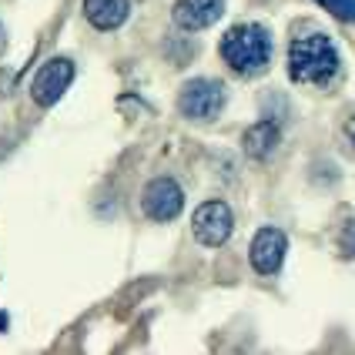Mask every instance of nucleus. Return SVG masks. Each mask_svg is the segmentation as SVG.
Masks as SVG:
<instances>
[{"mask_svg": "<svg viewBox=\"0 0 355 355\" xmlns=\"http://www.w3.org/2000/svg\"><path fill=\"white\" fill-rule=\"evenodd\" d=\"M288 74H292L295 84H312V87L332 84L338 74L336 44L325 37L322 31H312V34L295 37L292 47H288Z\"/></svg>", "mask_w": 355, "mask_h": 355, "instance_id": "obj_1", "label": "nucleus"}, {"mask_svg": "<svg viewBox=\"0 0 355 355\" xmlns=\"http://www.w3.org/2000/svg\"><path fill=\"white\" fill-rule=\"evenodd\" d=\"M221 58L241 78H258L268 71L272 37L261 24H238L221 37Z\"/></svg>", "mask_w": 355, "mask_h": 355, "instance_id": "obj_2", "label": "nucleus"}, {"mask_svg": "<svg viewBox=\"0 0 355 355\" xmlns=\"http://www.w3.org/2000/svg\"><path fill=\"white\" fill-rule=\"evenodd\" d=\"M178 107L181 114L191 121H215L225 107V87L218 80H188L181 87V98H178Z\"/></svg>", "mask_w": 355, "mask_h": 355, "instance_id": "obj_3", "label": "nucleus"}, {"mask_svg": "<svg viewBox=\"0 0 355 355\" xmlns=\"http://www.w3.org/2000/svg\"><path fill=\"white\" fill-rule=\"evenodd\" d=\"M191 232L201 245H208V248H221L232 232H235V215H232V208L225 205V201H205V205H198V211L191 215Z\"/></svg>", "mask_w": 355, "mask_h": 355, "instance_id": "obj_4", "label": "nucleus"}, {"mask_svg": "<svg viewBox=\"0 0 355 355\" xmlns=\"http://www.w3.org/2000/svg\"><path fill=\"white\" fill-rule=\"evenodd\" d=\"M71 80H74V60H67V58L47 60L34 74V80H31V98L37 101L40 107H51V104H58L64 98V91L71 87Z\"/></svg>", "mask_w": 355, "mask_h": 355, "instance_id": "obj_5", "label": "nucleus"}, {"mask_svg": "<svg viewBox=\"0 0 355 355\" xmlns=\"http://www.w3.org/2000/svg\"><path fill=\"white\" fill-rule=\"evenodd\" d=\"M141 208L151 221H175L181 215V208H184V191L171 178H155L141 195Z\"/></svg>", "mask_w": 355, "mask_h": 355, "instance_id": "obj_6", "label": "nucleus"}, {"mask_svg": "<svg viewBox=\"0 0 355 355\" xmlns=\"http://www.w3.org/2000/svg\"><path fill=\"white\" fill-rule=\"evenodd\" d=\"M288 252V238L278 228H258V235L252 238V268L258 275H275L285 261Z\"/></svg>", "mask_w": 355, "mask_h": 355, "instance_id": "obj_7", "label": "nucleus"}, {"mask_svg": "<svg viewBox=\"0 0 355 355\" xmlns=\"http://www.w3.org/2000/svg\"><path fill=\"white\" fill-rule=\"evenodd\" d=\"M225 14V0H178L175 24L184 31H205Z\"/></svg>", "mask_w": 355, "mask_h": 355, "instance_id": "obj_8", "label": "nucleus"}, {"mask_svg": "<svg viewBox=\"0 0 355 355\" xmlns=\"http://www.w3.org/2000/svg\"><path fill=\"white\" fill-rule=\"evenodd\" d=\"M131 14V0H84V17L98 31H118Z\"/></svg>", "mask_w": 355, "mask_h": 355, "instance_id": "obj_9", "label": "nucleus"}, {"mask_svg": "<svg viewBox=\"0 0 355 355\" xmlns=\"http://www.w3.org/2000/svg\"><path fill=\"white\" fill-rule=\"evenodd\" d=\"M241 144H245V155H248V158H258V161L268 158L278 144V124L275 121H258V124H252V128L245 131Z\"/></svg>", "mask_w": 355, "mask_h": 355, "instance_id": "obj_10", "label": "nucleus"}, {"mask_svg": "<svg viewBox=\"0 0 355 355\" xmlns=\"http://www.w3.org/2000/svg\"><path fill=\"white\" fill-rule=\"evenodd\" d=\"M315 3L318 7H325L336 20H345V24H352L355 20V0H315Z\"/></svg>", "mask_w": 355, "mask_h": 355, "instance_id": "obj_11", "label": "nucleus"}, {"mask_svg": "<svg viewBox=\"0 0 355 355\" xmlns=\"http://www.w3.org/2000/svg\"><path fill=\"white\" fill-rule=\"evenodd\" d=\"M338 248L349 258H355V218L345 221V228H342V235H338Z\"/></svg>", "mask_w": 355, "mask_h": 355, "instance_id": "obj_12", "label": "nucleus"}, {"mask_svg": "<svg viewBox=\"0 0 355 355\" xmlns=\"http://www.w3.org/2000/svg\"><path fill=\"white\" fill-rule=\"evenodd\" d=\"M345 135H349V141L355 144V114H352L349 121H345Z\"/></svg>", "mask_w": 355, "mask_h": 355, "instance_id": "obj_13", "label": "nucleus"}]
</instances>
